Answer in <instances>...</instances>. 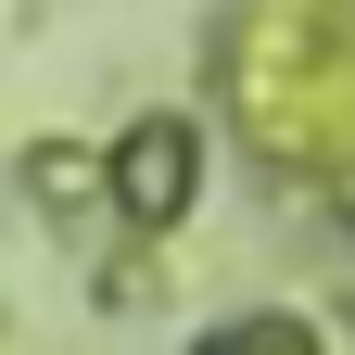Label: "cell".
<instances>
[{
  "label": "cell",
  "mask_w": 355,
  "mask_h": 355,
  "mask_svg": "<svg viewBox=\"0 0 355 355\" xmlns=\"http://www.w3.org/2000/svg\"><path fill=\"white\" fill-rule=\"evenodd\" d=\"M203 355H318L304 330H279V318H254V330H229V343H203Z\"/></svg>",
  "instance_id": "obj_1"
}]
</instances>
